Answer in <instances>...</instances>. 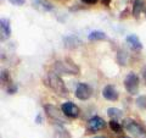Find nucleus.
I'll return each instance as SVG.
<instances>
[{
	"label": "nucleus",
	"instance_id": "nucleus-1",
	"mask_svg": "<svg viewBox=\"0 0 146 138\" xmlns=\"http://www.w3.org/2000/svg\"><path fill=\"white\" fill-rule=\"evenodd\" d=\"M48 84L57 95H60V96H67L68 95V89H67V87L65 84V82L62 81V78L60 77V75L55 73L54 71L49 72V75H48Z\"/></svg>",
	"mask_w": 146,
	"mask_h": 138
},
{
	"label": "nucleus",
	"instance_id": "nucleus-2",
	"mask_svg": "<svg viewBox=\"0 0 146 138\" xmlns=\"http://www.w3.org/2000/svg\"><path fill=\"white\" fill-rule=\"evenodd\" d=\"M54 72L60 75V73H68V75H79V67L70 59L65 60H57L54 64Z\"/></svg>",
	"mask_w": 146,
	"mask_h": 138
},
{
	"label": "nucleus",
	"instance_id": "nucleus-3",
	"mask_svg": "<svg viewBox=\"0 0 146 138\" xmlns=\"http://www.w3.org/2000/svg\"><path fill=\"white\" fill-rule=\"evenodd\" d=\"M123 127L135 138H146V130L133 119H125L123 121Z\"/></svg>",
	"mask_w": 146,
	"mask_h": 138
},
{
	"label": "nucleus",
	"instance_id": "nucleus-4",
	"mask_svg": "<svg viewBox=\"0 0 146 138\" xmlns=\"http://www.w3.org/2000/svg\"><path fill=\"white\" fill-rule=\"evenodd\" d=\"M139 84H140V78L135 72H129L125 76V78H124V87H125V90L130 95L138 94Z\"/></svg>",
	"mask_w": 146,
	"mask_h": 138
},
{
	"label": "nucleus",
	"instance_id": "nucleus-5",
	"mask_svg": "<svg viewBox=\"0 0 146 138\" xmlns=\"http://www.w3.org/2000/svg\"><path fill=\"white\" fill-rule=\"evenodd\" d=\"M44 110L51 120H55V121H57L60 123H62V122L65 123L67 121V119L65 117V114L62 113V110L58 109L57 107H55V105H52V104H45Z\"/></svg>",
	"mask_w": 146,
	"mask_h": 138
},
{
	"label": "nucleus",
	"instance_id": "nucleus-6",
	"mask_svg": "<svg viewBox=\"0 0 146 138\" xmlns=\"http://www.w3.org/2000/svg\"><path fill=\"white\" fill-rule=\"evenodd\" d=\"M61 110L62 113L65 114L66 117H70V119H76L79 116V108L77 107L74 103L72 102H66L61 105Z\"/></svg>",
	"mask_w": 146,
	"mask_h": 138
},
{
	"label": "nucleus",
	"instance_id": "nucleus-7",
	"mask_svg": "<svg viewBox=\"0 0 146 138\" xmlns=\"http://www.w3.org/2000/svg\"><path fill=\"white\" fill-rule=\"evenodd\" d=\"M91 94H93V89L91 87L86 83H79L76 88V96L80 100H88Z\"/></svg>",
	"mask_w": 146,
	"mask_h": 138
},
{
	"label": "nucleus",
	"instance_id": "nucleus-8",
	"mask_svg": "<svg viewBox=\"0 0 146 138\" xmlns=\"http://www.w3.org/2000/svg\"><path fill=\"white\" fill-rule=\"evenodd\" d=\"M11 36V23L9 18H1L0 20V39L1 42L10 38Z\"/></svg>",
	"mask_w": 146,
	"mask_h": 138
},
{
	"label": "nucleus",
	"instance_id": "nucleus-9",
	"mask_svg": "<svg viewBox=\"0 0 146 138\" xmlns=\"http://www.w3.org/2000/svg\"><path fill=\"white\" fill-rule=\"evenodd\" d=\"M102 95L108 102H117L118 98H119V94H118L117 89L115 88V86H112V84H107L104 87Z\"/></svg>",
	"mask_w": 146,
	"mask_h": 138
},
{
	"label": "nucleus",
	"instance_id": "nucleus-10",
	"mask_svg": "<svg viewBox=\"0 0 146 138\" xmlns=\"http://www.w3.org/2000/svg\"><path fill=\"white\" fill-rule=\"evenodd\" d=\"M105 126H106V123H105V121L100 116H93L88 121V128L91 132H96V131L102 130Z\"/></svg>",
	"mask_w": 146,
	"mask_h": 138
},
{
	"label": "nucleus",
	"instance_id": "nucleus-11",
	"mask_svg": "<svg viewBox=\"0 0 146 138\" xmlns=\"http://www.w3.org/2000/svg\"><path fill=\"white\" fill-rule=\"evenodd\" d=\"M125 42H127L128 45H129V48L131 50H134V52H140V50L143 49V44H141L139 37L136 36V34H129V36H127Z\"/></svg>",
	"mask_w": 146,
	"mask_h": 138
},
{
	"label": "nucleus",
	"instance_id": "nucleus-12",
	"mask_svg": "<svg viewBox=\"0 0 146 138\" xmlns=\"http://www.w3.org/2000/svg\"><path fill=\"white\" fill-rule=\"evenodd\" d=\"M63 44H65L66 48L73 49V48L79 47V45L82 44V40L76 34H70V36L63 37Z\"/></svg>",
	"mask_w": 146,
	"mask_h": 138
},
{
	"label": "nucleus",
	"instance_id": "nucleus-13",
	"mask_svg": "<svg viewBox=\"0 0 146 138\" xmlns=\"http://www.w3.org/2000/svg\"><path fill=\"white\" fill-rule=\"evenodd\" d=\"M145 10V3L144 0H134L133 3V9H131V13H133V16L138 20L140 17L141 12Z\"/></svg>",
	"mask_w": 146,
	"mask_h": 138
},
{
	"label": "nucleus",
	"instance_id": "nucleus-14",
	"mask_svg": "<svg viewBox=\"0 0 146 138\" xmlns=\"http://www.w3.org/2000/svg\"><path fill=\"white\" fill-rule=\"evenodd\" d=\"M33 6L38 10H42V11H50L52 10V5H50L48 1L45 0H33Z\"/></svg>",
	"mask_w": 146,
	"mask_h": 138
},
{
	"label": "nucleus",
	"instance_id": "nucleus-15",
	"mask_svg": "<svg viewBox=\"0 0 146 138\" xmlns=\"http://www.w3.org/2000/svg\"><path fill=\"white\" fill-rule=\"evenodd\" d=\"M106 39V34L102 31H93L88 34V40L89 42H98V40Z\"/></svg>",
	"mask_w": 146,
	"mask_h": 138
},
{
	"label": "nucleus",
	"instance_id": "nucleus-16",
	"mask_svg": "<svg viewBox=\"0 0 146 138\" xmlns=\"http://www.w3.org/2000/svg\"><path fill=\"white\" fill-rule=\"evenodd\" d=\"M54 137L55 138H72L71 135L68 133L62 126L56 125L54 127Z\"/></svg>",
	"mask_w": 146,
	"mask_h": 138
},
{
	"label": "nucleus",
	"instance_id": "nucleus-17",
	"mask_svg": "<svg viewBox=\"0 0 146 138\" xmlns=\"http://www.w3.org/2000/svg\"><path fill=\"white\" fill-rule=\"evenodd\" d=\"M107 115L110 119L116 120V119H121L123 116V111L118 108H108L107 109Z\"/></svg>",
	"mask_w": 146,
	"mask_h": 138
},
{
	"label": "nucleus",
	"instance_id": "nucleus-18",
	"mask_svg": "<svg viewBox=\"0 0 146 138\" xmlns=\"http://www.w3.org/2000/svg\"><path fill=\"white\" fill-rule=\"evenodd\" d=\"M127 60H128V53L125 52V50L119 49L117 52V61H118V64L122 65V66H125L127 65Z\"/></svg>",
	"mask_w": 146,
	"mask_h": 138
},
{
	"label": "nucleus",
	"instance_id": "nucleus-19",
	"mask_svg": "<svg viewBox=\"0 0 146 138\" xmlns=\"http://www.w3.org/2000/svg\"><path fill=\"white\" fill-rule=\"evenodd\" d=\"M108 126H110V128H111L113 132H116V133H119L122 131V125L119 122H117L116 120H111V121H110Z\"/></svg>",
	"mask_w": 146,
	"mask_h": 138
},
{
	"label": "nucleus",
	"instance_id": "nucleus-20",
	"mask_svg": "<svg viewBox=\"0 0 146 138\" xmlns=\"http://www.w3.org/2000/svg\"><path fill=\"white\" fill-rule=\"evenodd\" d=\"M135 104H136V107H138L139 109H146V96L145 95L138 96L136 100H135Z\"/></svg>",
	"mask_w": 146,
	"mask_h": 138
},
{
	"label": "nucleus",
	"instance_id": "nucleus-21",
	"mask_svg": "<svg viewBox=\"0 0 146 138\" xmlns=\"http://www.w3.org/2000/svg\"><path fill=\"white\" fill-rule=\"evenodd\" d=\"M1 81L9 83V86L12 84L11 82H10L11 78H10V75H9V71H7V70H3V71H1Z\"/></svg>",
	"mask_w": 146,
	"mask_h": 138
},
{
	"label": "nucleus",
	"instance_id": "nucleus-22",
	"mask_svg": "<svg viewBox=\"0 0 146 138\" xmlns=\"http://www.w3.org/2000/svg\"><path fill=\"white\" fill-rule=\"evenodd\" d=\"M11 4H13V5H16V6H21V5H23L25 4V0H9Z\"/></svg>",
	"mask_w": 146,
	"mask_h": 138
},
{
	"label": "nucleus",
	"instance_id": "nucleus-23",
	"mask_svg": "<svg viewBox=\"0 0 146 138\" xmlns=\"http://www.w3.org/2000/svg\"><path fill=\"white\" fill-rule=\"evenodd\" d=\"M17 92V87L16 86H13V84H10L7 87V93H10V94H12V93H16Z\"/></svg>",
	"mask_w": 146,
	"mask_h": 138
},
{
	"label": "nucleus",
	"instance_id": "nucleus-24",
	"mask_svg": "<svg viewBox=\"0 0 146 138\" xmlns=\"http://www.w3.org/2000/svg\"><path fill=\"white\" fill-rule=\"evenodd\" d=\"M99 0H82V3L86 4V5H95V4H98Z\"/></svg>",
	"mask_w": 146,
	"mask_h": 138
},
{
	"label": "nucleus",
	"instance_id": "nucleus-25",
	"mask_svg": "<svg viewBox=\"0 0 146 138\" xmlns=\"http://www.w3.org/2000/svg\"><path fill=\"white\" fill-rule=\"evenodd\" d=\"M143 77H144V81H145V83H146V70L143 72Z\"/></svg>",
	"mask_w": 146,
	"mask_h": 138
},
{
	"label": "nucleus",
	"instance_id": "nucleus-26",
	"mask_svg": "<svg viewBox=\"0 0 146 138\" xmlns=\"http://www.w3.org/2000/svg\"><path fill=\"white\" fill-rule=\"evenodd\" d=\"M36 122H38V123L42 122V121H40V115H38V116H36Z\"/></svg>",
	"mask_w": 146,
	"mask_h": 138
},
{
	"label": "nucleus",
	"instance_id": "nucleus-27",
	"mask_svg": "<svg viewBox=\"0 0 146 138\" xmlns=\"http://www.w3.org/2000/svg\"><path fill=\"white\" fill-rule=\"evenodd\" d=\"M102 3L105 4V5H108V3H110V0H102Z\"/></svg>",
	"mask_w": 146,
	"mask_h": 138
},
{
	"label": "nucleus",
	"instance_id": "nucleus-28",
	"mask_svg": "<svg viewBox=\"0 0 146 138\" xmlns=\"http://www.w3.org/2000/svg\"><path fill=\"white\" fill-rule=\"evenodd\" d=\"M93 138H106V137H104V136H95V137H93Z\"/></svg>",
	"mask_w": 146,
	"mask_h": 138
},
{
	"label": "nucleus",
	"instance_id": "nucleus-29",
	"mask_svg": "<svg viewBox=\"0 0 146 138\" xmlns=\"http://www.w3.org/2000/svg\"><path fill=\"white\" fill-rule=\"evenodd\" d=\"M119 138H128V137H125V136H122V137H119Z\"/></svg>",
	"mask_w": 146,
	"mask_h": 138
}]
</instances>
